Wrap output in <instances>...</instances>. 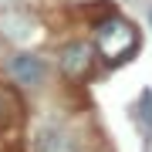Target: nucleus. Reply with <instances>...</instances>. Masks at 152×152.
Wrapping results in <instances>:
<instances>
[{"label": "nucleus", "mask_w": 152, "mask_h": 152, "mask_svg": "<svg viewBox=\"0 0 152 152\" xmlns=\"http://www.w3.org/2000/svg\"><path fill=\"white\" fill-rule=\"evenodd\" d=\"M139 48V34L125 17H108V20L98 27V54L112 64L129 61V54Z\"/></svg>", "instance_id": "1"}, {"label": "nucleus", "mask_w": 152, "mask_h": 152, "mask_svg": "<svg viewBox=\"0 0 152 152\" xmlns=\"http://www.w3.org/2000/svg\"><path fill=\"white\" fill-rule=\"evenodd\" d=\"M34 145H37V152H78V139L64 125H44L34 139Z\"/></svg>", "instance_id": "2"}, {"label": "nucleus", "mask_w": 152, "mask_h": 152, "mask_svg": "<svg viewBox=\"0 0 152 152\" xmlns=\"http://www.w3.org/2000/svg\"><path fill=\"white\" fill-rule=\"evenodd\" d=\"M7 71H10V78L17 85H41V78H44V61L41 58H34V54H14L10 61H7Z\"/></svg>", "instance_id": "3"}, {"label": "nucleus", "mask_w": 152, "mask_h": 152, "mask_svg": "<svg viewBox=\"0 0 152 152\" xmlns=\"http://www.w3.org/2000/svg\"><path fill=\"white\" fill-rule=\"evenodd\" d=\"M91 48L88 44H71V48L61 51V71H64L68 78H81L88 75V68H91Z\"/></svg>", "instance_id": "4"}, {"label": "nucleus", "mask_w": 152, "mask_h": 152, "mask_svg": "<svg viewBox=\"0 0 152 152\" xmlns=\"http://www.w3.org/2000/svg\"><path fill=\"white\" fill-rule=\"evenodd\" d=\"M135 122H139V132H142V135H149V129H152V91H142L139 95Z\"/></svg>", "instance_id": "5"}]
</instances>
